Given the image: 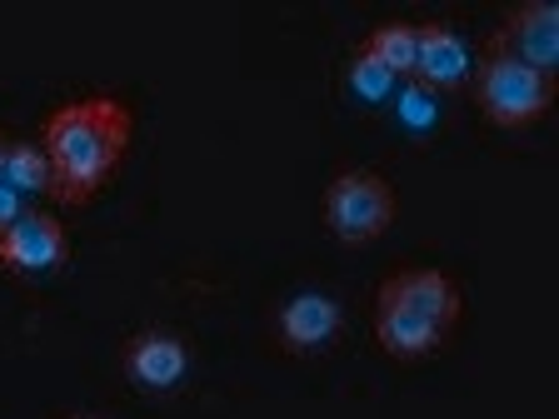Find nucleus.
Listing matches in <instances>:
<instances>
[{"label": "nucleus", "instance_id": "nucleus-1", "mask_svg": "<svg viewBox=\"0 0 559 419\" xmlns=\"http://www.w3.org/2000/svg\"><path fill=\"white\" fill-rule=\"evenodd\" d=\"M130 105L116 95H85L60 105L46 120V160H50V195L60 205H91L100 185L116 175L130 145Z\"/></svg>", "mask_w": 559, "mask_h": 419}, {"label": "nucleus", "instance_id": "nucleus-2", "mask_svg": "<svg viewBox=\"0 0 559 419\" xmlns=\"http://www.w3.org/2000/svg\"><path fill=\"white\" fill-rule=\"evenodd\" d=\"M475 91H479V110H485L495 125L524 130L555 105V75H539V70L520 65V60L504 56V50L485 46Z\"/></svg>", "mask_w": 559, "mask_h": 419}, {"label": "nucleus", "instance_id": "nucleus-3", "mask_svg": "<svg viewBox=\"0 0 559 419\" xmlns=\"http://www.w3.org/2000/svg\"><path fill=\"white\" fill-rule=\"evenodd\" d=\"M325 225L340 244H370L395 225V190L380 170H340L325 185Z\"/></svg>", "mask_w": 559, "mask_h": 419}, {"label": "nucleus", "instance_id": "nucleus-4", "mask_svg": "<svg viewBox=\"0 0 559 419\" xmlns=\"http://www.w3.org/2000/svg\"><path fill=\"white\" fill-rule=\"evenodd\" d=\"M489 46L514 56L520 65L539 70V75H555L559 70V11L549 0L535 5H520V11L504 15V25L489 35Z\"/></svg>", "mask_w": 559, "mask_h": 419}, {"label": "nucleus", "instance_id": "nucleus-5", "mask_svg": "<svg viewBox=\"0 0 559 419\" xmlns=\"http://www.w3.org/2000/svg\"><path fill=\"white\" fill-rule=\"evenodd\" d=\"M469 75H475V56H469L465 35L444 21L415 25V70H409V81L440 95V91H460Z\"/></svg>", "mask_w": 559, "mask_h": 419}, {"label": "nucleus", "instance_id": "nucleus-6", "mask_svg": "<svg viewBox=\"0 0 559 419\" xmlns=\"http://www.w3.org/2000/svg\"><path fill=\"white\" fill-rule=\"evenodd\" d=\"M66 260V225L56 215H21L0 230V270L11 275H50Z\"/></svg>", "mask_w": 559, "mask_h": 419}, {"label": "nucleus", "instance_id": "nucleus-7", "mask_svg": "<svg viewBox=\"0 0 559 419\" xmlns=\"http://www.w3.org/2000/svg\"><path fill=\"white\" fill-rule=\"evenodd\" d=\"M380 304H400V310H415L425 320H435L440 330H454V320L465 310V295L440 270H400V275H390L380 285Z\"/></svg>", "mask_w": 559, "mask_h": 419}, {"label": "nucleus", "instance_id": "nucleus-8", "mask_svg": "<svg viewBox=\"0 0 559 419\" xmlns=\"http://www.w3.org/2000/svg\"><path fill=\"white\" fill-rule=\"evenodd\" d=\"M186 339L170 335V330H140V335L126 339V374L140 384V390H175L186 380Z\"/></svg>", "mask_w": 559, "mask_h": 419}, {"label": "nucleus", "instance_id": "nucleus-9", "mask_svg": "<svg viewBox=\"0 0 559 419\" xmlns=\"http://www.w3.org/2000/svg\"><path fill=\"white\" fill-rule=\"evenodd\" d=\"M340 325H345V314H340L335 295L305 290L280 310V345L290 355H314V349H325L340 335Z\"/></svg>", "mask_w": 559, "mask_h": 419}, {"label": "nucleus", "instance_id": "nucleus-10", "mask_svg": "<svg viewBox=\"0 0 559 419\" xmlns=\"http://www.w3.org/2000/svg\"><path fill=\"white\" fill-rule=\"evenodd\" d=\"M450 330H440L435 320L415 310H400V304H374V339L390 360H425L444 345Z\"/></svg>", "mask_w": 559, "mask_h": 419}, {"label": "nucleus", "instance_id": "nucleus-11", "mask_svg": "<svg viewBox=\"0 0 559 419\" xmlns=\"http://www.w3.org/2000/svg\"><path fill=\"white\" fill-rule=\"evenodd\" d=\"M360 56H370L374 65L390 70V75H409V70H415V25H409V21L374 25V31L365 35Z\"/></svg>", "mask_w": 559, "mask_h": 419}, {"label": "nucleus", "instance_id": "nucleus-12", "mask_svg": "<svg viewBox=\"0 0 559 419\" xmlns=\"http://www.w3.org/2000/svg\"><path fill=\"white\" fill-rule=\"evenodd\" d=\"M5 185L15 195H50V160L31 140H11L5 145Z\"/></svg>", "mask_w": 559, "mask_h": 419}, {"label": "nucleus", "instance_id": "nucleus-13", "mask_svg": "<svg viewBox=\"0 0 559 419\" xmlns=\"http://www.w3.org/2000/svg\"><path fill=\"white\" fill-rule=\"evenodd\" d=\"M349 91L360 95V100L380 105V100H390V91H395V75H390V70H380L370 56H355V60H349Z\"/></svg>", "mask_w": 559, "mask_h": 419}, {"label": "nucleus", "instance_id": "nucleus-14", "mask_svg": "<svg viewBox=\"0 0 559 419\" xmlns=\"http://www.w3.org/2000/svg\"><path fill=\"white\" fill-rule=\"evenodd\" d=\"M430 100H435V95L425 91V85L409 81V91L400 95V120H405V125H415V130H425L435 120V105Z\"/></svg>", "mask_w": 559, "mask_h": 419}, {"label": "nucleus", "instance_id": "nucleus-15", "mask_svg": "<svg viewBox=\"0 0 559 419\" xmlns=\"http://www.w3.org/2000/svg\"><path fill=\"white\" fill-rule=\"evenodd\" d=\"M15 220H21V195H15L11 185H0V230L15 225Z\"/></svg>", "mask_w": 559, "mask_h": 419}, {"label": "nucleus", "instance_id": "nucleus-16", "mask_svg": "<svg viewBox=\"0 0 559 419\" xmlns=\"http://www.w3.org/2000/svg\"><path fill=\"white\" fill-rule=\"evenodd\" d=\"M0 180H5V145H0Z\"/></svg>", "mask_w": 559, "mask_h": 419}]
</instances>
